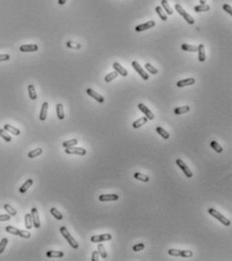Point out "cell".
Wrapping results in <instances>:
<instances>
[{"label":"cell","instance_id":"obj_1","mask_svg":"<svg viewBox=\"0 0 232 261\" xmlns=\"http://www.w3.org/2000/svg\"><path fill=\"white\" fill-rule=\"evenodd\" d=\"M208 213L210 214L211 216H213L215 219L218 220L219 222H221L224 226H230V224H231L230 220L227 219L225 216H223V215L221 213H219L218 211H216L215 209H213V208L208 209Z\"/></svg>","mask_w":232,"mask_h":261},{"label":"cell","instance_id":"obj_2","mask_svg":"<svg viewBox=\"0 0 232 261\" xmlns=\"http://www.w3.org/2000/svg\"><path fill=\"white\" fill-rule=\"evenodd\" d=\"M60 231H61V233H62V235L64 236V238H65V239L68 241V243L72 246V247L75 248V249H77L78 247H79V245H78L77 241L75 240L73 237H72V235L70 234V232L68 231V229H67L66 227H64V226H63V227H61Z\"/></svg>","mask_w":232,"mask_h":261},{"label":"cell","instance_id":"obj_3","mask_svg":"<svg viewBox=\"0 0 232 261\" xmlns=\"http://www.w3.org/2000/svg\"><path fill=\"white\" fill-rule=\"evenodd\" d=\"M175 9L177 10V12H178L180 15H182L183 17H184V19L189 24H194V23H195V19H194L193 17L191 16L190 14L188 13L187 11H186L180 4H176L175 5Z\"/></svg>","mask_w":232,"mask_h":261},{"label":"cell","instance_id":"obj_4","mask_svg":"<svg viewBox=\"0 0 232 261\" xmlns=\"http://www.w3.org/2000/svg\"><path fill=\"white\" fill-rule=\"evenodd\" d=\"M176 163H177V164H178L179 167L183 170V173H185V176H186V177H189V179H191V177H193V173L190 170L189 166H188L187 164H186V163H185L184 161H183L182 159H180V158H179V159H177V160H176Z\"/></svg>","mask_w":232,"mask_h":261},{"label":"cell","instance_id":"obj_5","mask_svg":"<svg viewBox=\"0 0 232 261\" xmlns=\"http://www.w3.org/2000/svg\"><path fill=\"white\" fill-rule=\"evenodd\" d=\"M131 65H132L133 69H134V70H135L136 72H137V73L139 74V76H140L141 78H143V80H146H146H149V75L147 74L146 72L143 70V67H141V66L139 65L137 62L133 61Z\"/></svg>","mask_w":232,"mask_h":261},{"label":"cell","instance_id":"obj_6","mask_svg":"<svg viewBox=\"0 0 232 261\" xmlns=\"http://www.w3.org/2000/svg\"><path fill=\"white\" fill-rule=\"evenodd\" d=\"M67 154H78V155H86L87 151L85 148L83 147H75V146H71V147L66 148Z\"/></svg>","mask_w":232,"mask_h":261},{"label":"cell","instance_id":"obj_7","mask_svg":"<svg viewBox=\"0 0 232 261\" xmlns=\"http://www.w3.org/2000/svg\"><path fill=\"white\" fill-rule=\"evenodd\" d=\"M112 236L110 234H102V235H95V236L91 237V241L93 243H100L103 241H109L111 240Z\"/></svg>","mask_w":232,"mask_h":261},{"label":"cell","instance_id":"obj_8","mask_svg":"<svg viewBox=\"0 0 232 261\" xmlns=\"http://www.w3.org/2000/svg\"><path fill=\"white\" fill-rule=\"evenodd\" d=\"M31 218H33V223L34 228L39 229L40 227V221H39V212H37L36 208H33L31 209Z\"/></svg>","mask_w":232,"mask_h":261},{"label":"cell","instance_id":"obj_9","mask_svg":"<svg viewBox=\"0 0 232 261\" xmlns=\"http://www.w3.org/2000/svg\"><path fill=\"white\" fill-rule=\"evenodd\" d=\"M138 109H139V110H140L141 112H143V113L144 114V115H146V118L149 119V120H152L153 118H155V115H153L152 112L150 111L146 105L143 104V103L138 104Z\"/></svg>","mask_w":232,"mask_h":261},{"label":"cell","instance_id":"obj_10","mask_svg":"<svg viewBox=\"0 0 232 261\" xmlns=\"http://www.w3.org/2000/svg\"><path fill=\"white\" fill-rule=\"evenodd\" d=\"M155 25V22L153 20H150V21H147L146 23H143V24H139L137 26L135 27V31L137 32H141L143 30H146V29H149V28L153 27Z\"/></svg>","mask_w":232,"mask_h":261},{"label":"cell","instance_id":"obj_11","mask_svg":"<svg viewBox=\"0 0 232 261\" xmlns=\"http://www.w3.org/2000/svg\"><path fill=\"white\" fill-rule=\"evenodd\" d=\"M118 195L116 194H106V195H100L99 201L100 202H110V201H117Z\"/></svg>","mask_w":232,"mask_h":261},{"label":"cell","instance_id":"obj_12","mask_svg":"<svg viewBox=\"0 0 232 261\" xmlns=\"http://www.w3.org/2000/svg\"><path fill=\"white\" fill-rule=\"evenodd\" d=\"M39 50V47L37 45H20L19 48V51H22V53H30V51H36Z\"/></svg>","mask_w":232,"mask_h":261},{"label":"cell","instance_id":"obj_13","mask_svg":"<svg viewBox=\"0 0 232 261\" xmlns=\"http://www.w3.org/2000/svg\"><path fill=\"white\" fill-rule=\"evenodd\" d=\"M86 92H87V94H88L89 96H91L92 98H94L97 102H99V103H103V102H104V98H103V97L101 96L100 94H98L97 92H95L94 90H93V89L88 88V89L86 90Z\"/></svg>","mask_w":232,"mask_h":261},{"label":"cell","instance_id":"obj_14","mask_svg":"<svg viewBox=\"0 0 232 261\" xmlns=\"http://www.w3.org/2000/svg\"><path fill=\"white\" fill-rule=\"evenodd\" d=\"M113 69H114L115 72H117L118 75H121V76H123V77H126L127 75H128L126 69H124L122 66H121L119 63H117V62H115L114 64H113Z\"/></svg>","mask_w":232,"mask_h":261},{"label":"cell","instance_id":"obj_15","mask_svg":"<svg viewBox=\"0 0 232 261\" xmlns=\"http://www.w3.org/2000/svg\"><path fill=\"white\" fill-rule=\"evenodd\" d=\"M195 79L194 78H189V79H184V80H181V81L177 82V87L179 88H183V87H186V86H191V85H194L195 84Z\"/></svg>","mask_w":232,"mask_h":261},{"label":"cell","instance_id":"obj_16","mask_svg":"<svg viewBox=\"0 0 232 261\" xmlns=\"http://www.w3.org/2000/svg\"><path fill=\"white\" fill-rule=\"evenodd\" d=\"M48 109H49V103L45 102L42 103V109H40V113H39V119L42 121H45L46 118V114H48Z\"/></svg>","mask_w":232,"mask_h":261},{"label":"cell","instance_id":"obj_17","mask_svg":"<svg viewBox=\"0 0 232 261\" xmlns=\"http://www.w3.org/2000/svg\"><path fill=\"white\" fill-rule=\"evenodd\" d=\"M147 121H149V119H147L146 116H144V117H141V118H139V119H137V120H135V121L132 123V127H133V128H135V129L140 128L141 126L146 124V123Z\"/></svg>","mask_w":232,"mask_h":261},{"label":"cell","instance_id":"obj_18","mask_svg":"<svg viewBox=\"0 0 232 261\" xmlns=\"http://www.w3.org/2000/svg\"><path fill=\"white\" fill-rule=\"evenodd\" d=\"M33 180H31V179H28V180H27V182H25L21 186H20V189H19L20 194H24V193H27V191L30 188L31 186H33Z\"/></svg>","mask_w":232,"mask_h":261},{"label":"cell","instance_id":"obj_19","mask_svg":"<svg viewBox=\"0 0 232 261\" xmlns=\"http://www.w3.org/2000/svg\"><path fill=\"white\" fill-rule=\"evenodd\" d=\"M198 58L200 62H205L206 60V53H205V45H199L198 47Z\"/></svg>","mask_w":232,"mask_h":261},{"label":"cell","instance_id":"obj_20","mask_svg":"<svg viewBox=\"0 0 232 261\" xmlns=\"http://www.w3.org/2000/svg\"><path fill=\"white\" fill-rule=\"evenodd\" d=\"M189 111H190V106H181V107H177L175 110H174V113H175L176 115H182V114H185Z\"/></svg>","mask_w":232,"mask_h":261},{"label":"cell","instance_id":"obj_21","mask_svg":"<svg viewBox=\"0 0 232 261\" xmlns=\"http://www.w3.org/2000/svg\"><path fill=\"white\" fill-rule=\"evenodd\" d=\"M4 130H6L7 132L12 133L13 135H19V134H20V130H19V129L13 127V126L10 125V124H5V125H4Z\"/></svg>","mask_w":232,"mask_h":261},{"label":"cell","instance_id":"obj_22","mask_svg":"<svg viewBox=\"0 0 232 261\" xmlns=\"http://www.w3.org/2000/svg\"><path fill=\"white\" fill-rule=\"evenodd\" d=\"M161 6L162 8L165 9V11H166V14H169V15H172V14L174 13V10L172 9V7L170 6L169 2L167 1V0H161Z\"/></svg>","mask_w":232,"mask_h":261},{"label":"cell","instance_id":"obj_23","mask_svg":"<svg viewBox=\"0 0 232 261\" xmlns=\"http://www.w3.org/2000/svg\"><path fill=\"white\" fill-rule=\"evenodd\" d=\"M181 48L185 51H192V53H195V51H198V47L196 45H187L184 44L181 45Z\"/></svg>","mask_w":232,"mask_h":261},{"label":"cell","instance_id":"obj_24","mask_svg":"<svg viewBox=\"0 0 232 261\" xmlns=\"http://www.w3.org/2000/svg\"><path fill=\"white\" fill-rule=\"evenodd\" d=\"M57 115H58V118L60 120H63L65 118V113H64V106L63 104H57Z\"/></svg>","mask_w":232,"mask_h":261},{"label":"cell","instance_id":"obj_25","mask_svg":"<svg viewBox=\"0 0 232 261\" xmlns=\"http://www.w3.org/2000/svg\"><path fill=\"white\" fill-rule=\"evenodd\" d=\"M63 256H64V252H62V251L51 250V251L46 252V257H49V258H54V257L59 258V257H63Z\"/></svg>","mask_w":232,"mask_h":261},{"label":"cell","instance_id":"obj_26","mask_svg":"<svg viewBox=\"0 0 232 261\" xmlns=\"http://www.w3.org/2000/svg\"><path fill=\"white\" fill-rule=\"evenodd\" d=\"M118 77V73L117 72H111V73H109V74H107L106 76H105V78H104V81H105L106 83H110V82H112L113 80H115L116 78H117Z\"/></svg>","mask_w":232,"mask_h":261},{"label":"cell","instance_id":"obj_27","mask_svg":"<svg viewBox=\"0 0 232 261\" xmlns=\"http://www.w3.org/2000/svg\"><path fill=\"white\" fill-rule=\"evenodd\" d=\"M27 90H28V95H30V98L31 100H36L37 98V96H36V88H34V86L33 84H30V86H28Z\"/></svg>","mask_w":232,"mask_h":261},{"label":"cell","instance_id":"obj_28","mask_svg":"<svg viewBox=\"0 0 232 261\" xmlns=\"http://www.w3.org/2000/svg\"><path fill=\"white\" fill-rule=\"evenodd\" d=\"M25 219V227L28 230H30L31 228L33 227V218H31V215L30 214H27L24 217Z\"/></svg>","mask_w":232,"mask_h":261},{"label":"cell","instance_id":"obj_29","mask_svg":"<svg viewBox=\"0 0 232 261\" xmlns=\"http://www.w3.org/2000/svg\"><path fill=\"white\" fill-rule=\"evenodd\" d=\"M42 153V148L37 147V148H36V149H33V150L30 151L27 155H28V157H30V158H33V157H36V156L40 155Z\"/></svg>","mask_w":232,"mask_h":261},{"label":"cell","instance_id":"obj_30","mask_svg":"<svg viewBox=\"0 0 232 261\" xmlns=\"http://www.w3.org/2000/svg\"><path fill=\"white\" fill-rule=\"evenodd\" d=\"M155 130H156V132H158L164 139H169L170 138V133L167 132V130H165L164 128L158 127H158L155 128Z\"/></svg>","mask_w":232,"mask_h":261},{"label":"cell","instance_id":"obj_31","mask_svg":"<svg viewBox=\"0 0 232 261\" xmlns=\"http://www.w3.org/2000/svg\"><path fill=\"white\" fill-rule=\"evenodd\" d=\"M134 179L138 180H141L143 183H147L149 182V177L146 176V174H143L141 173H134Z\"/></svg>","mask_w":232,"mask_h":261},{"label":"cell","instance_id":"obj_32","mask_svg":"<svg viewBox=\"0 0 232 261\" xmlns=\"http://www.w3.org/2000/svg\"><path fill=\"white\" fill-rule=\"evenodd\" d=\"M209 9H210V6L208 4H200L194 7V10L196 12H203V11H208Z\"/></svg>","mask_w":232,"mask_h":261},{"label":"cell","instance_id":"obj_33","mask_svg":"<svg viewBox=\"0 0 232 261\" xmlns=\"http://www.w3.org/2000/svg\"><path fill=\"white\" fill-rule=\"evenodd\" d=\"M210 145H211V147H212V148L214 149V150L216 151L217 153H221L222 151H223L222 146L220 145L217 141H212V142L210 143Z\"/></svg>","mask_w":232,"mask_h":261},{"label":"cell","instance_id":"obj_34","mask_svg":"<svg viewBox=\"0 0 232 261\" xmlns=\"http://www.w3.org/2000/svg\"><path fill=\"white\" fill-rule=\"evenodd\" d=\"M155 11H156V13L158 14V16L161 17V20H167L168 16H167V14L164 12V10H162V8L161 6H156L155 7Z\"/></svg>","mask_w":232,"mask_h":261},{"label":"cell","instance_id":"obj_35","mask_svg":"<svg viewBox=\"0 0 232 261\" xmlns=\"http://www.w3.org/2000/svg\"><path fill=\"white\" fill-rule=\"evenodd\" d=\"M51 214L53 215V216L56 218L57 220H63V215L62 213H61L60 211H58L56 208H52L51 209Z\"/></svg>","mask_w":232,"mask_h":261},{"label":"cell","instance_id":"obj_36","mask_svg":"<svg viewBox=\"0 0 232 261\" xmlns=\"http://www.w3.org/2000/svg\"><path fill=\"white\" fill-rule=\"evenodd\" d=\"M4 210L6 211L7 213L10 215V216H15V215L17 214V212L15 211V209H13V208L9 205V204H5V205H4Z\"/></svg>","mask_w":232,"mask_h":261},{"label":"cell","instance_id":"obj_37","mask_svg":"<svg viewBox=\"0 0 232 261\" xmlns=\"http://www.w3.org/2000/svg\"><path fill=\"white\" fill-rule=\"evenodd\" d=\"M78 143V139L76 138H73V139H70V140H67L63 143V146L65 148L67 147H71V146H75Z\"/></svg>","mask_w":232,"mask_h":261},{"label":"cell","instance_id":"obj_38","mask_svg":"<svg viewBox=\"0 0 232 261\" xmlns=\"http://www.w3.org/2000/svg\"><path fill=\"white\" fill-rule=\"evenodd\" d=\"M97 249H98V252H99V255L103 258V259L107 258V253H106L105 248H104V245H103V244H101V243H100V244H98Z\"/></svg>","mask_w":232,"mask_h":261},{"label":"cell","instance_id":"obj_39","mask_svg":"<svg viewBox=\"0 0 232 261\" xmlns=\"http://www.w3.org/2000/svg\"><path fill=\"white\" fill-rule=\"evenodd\" d=\"M0 136H1L2 138H3L5 141H7V142H10L11 139H12L10 137L9 134L7 133V131L4 130V129H0Z\"/></svg>","mask_w":232,"mask_h":261},{"label":"cell","instance_id":"obj_40","mask_svg":"<svg viewBox=\"0 0 232 261\" xmlns=\"http://www.w3.org/2000/svg\"><path fill=\"white\" fill-rule=\"evenodd\" d=\"M144 68H146V70L149 72V73H150L152 75H155L158 74V69H155L153 66H152L149 64V63H147V64H146V66H144Z\"/></svg>","mask_w":232,"mask_h":261},{"label":"cell","instance_id":"obj_41","mask_svg":"<svg viewBox=\"0 0 232 261\" xmlns=\"http://www.w3.org/2000/svg\"><path fill=\"white\" fill-rule=\"evenodd\" d=\"M5 230H6V232L12 235H18V229L15 227H12V226H6Z\"/></svg>","mask_w":232,"mask_h":261},{"label":"cell","instance_id":"obj_42","mask_svg":"<svg viewBox=\"0 0 232 261\" xmlns=\"http://www.w3.org/2000/svg\"><path fill=\"white\" fill-rule=\"evenodd\" d=\"M168 253H169V255H171V256H176V257L181 256V250H179V249H169Z\"/></svg>","mask_w":232,"mask_h":261},{"label":"cell","instance_id":"obj_43","mask_svg":"<svg viewBox=\"0 0 232 261\" xmlns=\"http://www.w3.org/2000/svg\"><path fill=\"white\" fill-rule=\"evenodd\" d=\"M17 236H20L22 238H25V239H28V238H30L31 234L30 233V232L25 231V230H18V235Z\"/></svg>","mask_w":232,"mask_h":261},{"label":"cell","instance_id":"obj_44","mask_svg":"<svg viewBox=\"0 0 232 261\" xmlns=\"http://www.w3.org/2000/svg\"><path fill=\"white\" fill-rule=\"evenodd\" d=\"M7 243H8V239H7V238H3V239L0 241V254H1L2 252L4 251V249H5V247H6Z\"/></svg>","mask_w":232,"mask_h":261},{"label":"cell","instance_id":"obj_45","mask_svg":"<svg viewBox=\"0 0 232 261\" xmlns=\"http://www.w3.org/2000/svg\"><path fill=\"white\" fill-rule=\"evenodd\" d=\"M132 249H133V251H136V252L141 251V250H143V249H144V244H143V243H138V244L133 246Z\"/></svg>","mask_w":232,"mask_h":261},{"label":"cell","instance_id":"obj_46","mask_svg":"<svg viewBox=\"0 0 232 261\" xmlns=\"http://www.w3.org/2000/svg\"><path fill=\"white\" fill-rule=\"evenodd\" d=\"M181 256L182 257H192L193 252L190 250H181Z\"/></svg>","mask_w":232,"mask_h":261},{"label":"cell","instance_id":"obj_47","mask_svg":"<svg viewBox=\"0 0 232 261\" xmlns=\"http://www.w3.org/2000/svg\"><path fill=\"white\" fill-rule=\"evenodd\" d=\"M67 47L72 48H80L81 45L78 44H74V42H72V41H68L67 42Z\"/></svg>","mask_w":232,"mask_h":261},{"label":"cell","instance_id":"obj_48","mask_svg":"<svg viewBox=\"0 0 232 261\" xmlns=\"http://www.w3.org/2000/svg\"><path fill=\"white\" fill-rule=\"evenodd\" d=\"M91 260H92V261H98V260H99V252H98V251H94V252H93Z\"/></svg>","mask_w":232,"mask_h":261},{"label":"cell","instance_id":"obj_49","mask_svg":"<svg viewBox=\"0 0 232 261\" xmlns=\"http://www.w3.org/2000/svg\"><path fill=\"white\" fill-rule=\"evenodd\" d=\"M9 60H10V56H9V54H0V62L9 61Z\"/></svg>","mask_w":232,"mask_h":261},{"label":"cell","instance_id":"obj_50","mask_svg":"<svg viewBox=\"0 0 232 261\" xmlns=\"http://www.w3.org/2000/svg\"><path fill=\"white\" fill-rule=\"evenodd\" d=\"M223 9H224L227 13L232 14V8H231V6L229 4H224V5H223Z\"/></svg>","mask_w":232,"mask_h":261},{"label":"cell","instance_id":"obj_51","mask_svg":"<svg viewBox=\"0 0 232 261\" xmlns=\"http://www.w3.org/2000/svg\"><path fill=\"white\" fill-rule=\"evenodd\" d=\"M10 215L9 214H7V215H0V222H1V221H8V220H10Z\"/></svg>","mask_w":232,"mask_h":261},{"label":"cell","instance_id":"obj_52","mask_svg":"<svg viewBox=\"0 0 232 261\" xmlns=\"http://www.w3.org/2000/svg\"><path fill=\"white\" fill-rule=\"evenodd\" d=\"M66 1H67V0H59V1H58V2H59V4H60V5H64V4L66 3Z\"/></svg>","mask_w":232,"mask_h":261},{"label":"cell","instance_id":"obj_53","mask_svg":"<svg viewBox=\"0 0 232 261\" xmlns=\"http://www.w3.org/2000/svg\"><path fill=\"white\" fill-rule=\"evenodd\" d=\"M200 4H206V0H200Z\"/></svg>","mask_w":232,"mask_h":261}]
</instances>
